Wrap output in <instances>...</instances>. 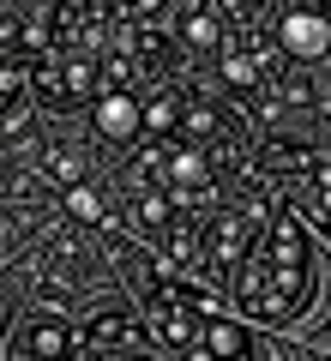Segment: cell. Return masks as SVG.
Wrapping results in <instances>:
<instances>
[{
	"mask_svg": "<svg viewBox=\"0 0 331 361\" xmlns=\"http://www.w3.org/2000/svg\"><path fill=\"white\" fill-rule=\"evenodd\" d=\"M307 283H313V241L295 223V211L277 205L271 223H265V235H259V247L235 271L229 295L253 325H289L307 307Z\"/></svg>",
	"mask_w": 331,
	"mask_h": 361,
	"instance_id": "obj_1",
	"label": "cell"
},
{
	"mask_svg": "<svg viewBox=\"0 0 331 361\" xmlns=\"http://www.w3.org/2000/svg\"><path fill=\"white\" fill-rule=\"evenodd\" d=\"M90 133H97L102 151H133L145 139V97L139 90H97V109H90Z\"/></svg>",
	"mask_w": 331,
	"mask_h": 361,
	"instance_id": "obj_2",
	"label": "cell"
},
{
	"mask_svg": "<svg viewBox=\"0 0 331 361\" xmlns=\"http://www.w3.org/2000/svg\"><path fill=\"white\" fill-rule=\"evenodd\" d=\"M325 49H331V13L325 6L289 0L277 13V54H289V61H319Z\"/></svg>",
	"mask_w": 331,
	"mask_h": 361,
	"instance_id": "obj_3",
	"label": "cell"
},
{
	"mask_svg": "<svg viewBox=\"0 0 331 361\" xmlns=\"http://www.w3.org/2000/svg\"><path fill=\"white\" fill-rule=\"evenodd\" d=\"M283 199H289V205H301L307 217L331 235V157H307V163L295 169V180L283 187Z\"/></svg>",
	"mask_w": 331,
	"mask_h": 361,
	"instance_id": "obj_4",
	"label": "cell"
},
{
	"mask_svg": "<svg viewBox=\"0 0 331 361\" xmlns=\"http://www.w3.org/2000/svg\"><path fill=\"white\" fill-rule=\"evenodd\" d=\"M223 42H229V18L217 6H187L181 13V49L187 54H217Z\"/></svg>",
	"mask_w": 331,
	"mask_h": 361,
	"instance_id": "obj_5",
	"label": "cell"
},
{
	"mask_svg": "<svg viewBox=\"0 0 331 361\" xmlns=\"http://www.w3.org/2000/svg\"><path fill=\"white\" fill-rule=\"evenodd\" d=\"M145 319L139 313H121V307H109V313H97V319L85 325V337L78 343H90V349H121V343H145Z\"/></svg>",
	"mask_w": 331,
	"mask_h": 361,
	"instance_id": "obj_6",
	"label": "cell"
},
{
	"mask_svg": "<svg viewBox=\"0 0 331 361\" xmlns=\"http://www.w3.org/2000/svg\"><path fill=\"white\" fill-rule=\"evenodd\" d=\"M181 103H187V90H175V85L151 90V103H145V133H151V139H175V127H181Z\"/></svg>",
	"mask_w": 331,
	"mask_h": 361,
	"instance_id": "obj_7",
	"label": "cell"
},
{
	"mask_svg": "<svg viewBox=\"0 0 331 361\" xmlns=\"http://www.w3.org/2000/svg\"><path fill=\"white\" fill-rule=\"evenodd\" d=\"M61 205H66V217H78V223H109V199H102L90 180H73L61 193Z\"/></svg>",
	"mask_w": 331,
	"mask_h": 361,
	"instance_id": "obj_8",
	"label": "cell"
},
{
	"mask_svg": "<svg viewBox=\"0 0 331 361\" xmlns=\"http://www.w3.org/2000/svg\"><path fill=\"white\" fill-rule=\"evenodd\" d=\"M18 97H30V61L0 66V115H6V109H13Z\"/></svg>",
	"mask_w": 331,
	"mask_h": 361,
	"instance_id": "obj_9",
	"label": "cell"
},
{
	"mask_svg": "<svg viewBox=\"0 0 331 361\" xmlns=\"http://www.w3.org/2000/svg\"><path fill=\"white\" fill-rule=\"evenodd\" d=\"M0 349H6V319H0Z\"/></svg>",
	"mask_w": 331,
	"mask_h": 361,
	"instance_id": "obj_10",
	"label": "cell"
},
{
	"mask_svg": "<svg viewBox=\"0 0 331 361\" xmlns=\"http://www.w3.org/2000/svg\"><path fill=\"white\" fill-rule=\"evenodd\" d=\"M277 361H295V355H289V349H277Z\"/></svg>",
	"mask_w": 331,
	"mask_h": 361,
	"instance_id": "obj_11",
	"label": "cell"
},
{
	"mask_svg": "<svg viewBox=\"0 0 331 361\" xmlns=\"http://www.w3.org/2000/svg\"><path fill=\"white\" fill-rule=\"evenodd\" d=\"M0 37H6V13H0Z\"/></svg>",
	"mask_w": 331,
	"mask_h": 361,
	"instance_id": "obj_12",
	"label": "cell"
}]
</instances>
